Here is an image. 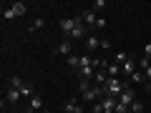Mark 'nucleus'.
Masks as SVG:
<instances>
[{
  "label": "nucleus",
  "mask_w": 151,
  "mask_h": 113,
  "mask_svg": "<svg viewBox=\"0 0 151 113\" xmlns=\"http://www.w3.org/2000/svg\"><path fill=\"white\" fill-rule=\"evenodd\" d=\"M146 91H149V93H151V81H149V86H146Z\"/></svg>",
  "instance_id": "22"
},
{
  "label": "nucleus",
  "mask_w": 151,
  "mask_h": 113,
  "mask_svg": "<svg viewBox=\"0 0 151 113\" xmlns=\"http://www.w3.org/2000/svg\"><path fill=\"white\" fill-rule=\"evenodd\" d=\"M149 65H151V58H149Z\"/></svg>",
  "instance_id": "25"
},
{
  "label": "nucleus",
  "mask_w": 151,
  "mask_h": 113,
  "mask_svg": "<svg viewBox=\"0 0 151 113\" xmlns=\"http://www.w3.org/2000/svg\"><path fill=\"white\" fill-rule=\"evenodd\" d=\"M86 48H88V50H96V48H101V40H98L96 35L86 38Z\"/></svg>",
  "instance_id": "14"
},
{
  "label": "nucleus",
  "mask_w": 151,
  "mask_h": 113,
  "mask_svg": "<svg viewBox=\"0 0 151 113\" xmlns=\"http://www.w3.org/2000/svg\"><path fill=\"white\" fill-rule=\"evenodd\" d=\"M103 70L108 73V78H121V65L113 60V63H103Z\"/></svg>",
  "instance_id": "9"
},
{
  "label": "nucleus",
  "mask_w": 151,
  "mask_h": 113,
  "mask_svg": "<svg viewBox=\"0 0 151 113\" xmlns=\"http://www.w3.org/2000/svg\"><path fill=\"white\" fill-rule=\"evenodd\" d=\"M63 111H68V113H83V106L76 101V98H70V101L63 103Z\"/></svg>",
  "instance_id": "10"
},
{
  "label": "nucleus",
  "mask_w": 151,
  "mask_h": 113,
  "mask_svg": "<svg viewBox=\"0 0 151 113\" xmlns=\"http://www.w3.org/2000/svg\"><path fill=\"white\" fill-rule=\"evenodd\" d=\"M129 88V83L124 81V78H108L106 86H103V91H106V96H113V98H119L121 93Z\"/></svg>",
  "instance_id": "2"
},
{
  "label": "nucleus",
  "mask_w": 151,
  "mask_h": 113,
  "mask_svg": "<svg viewBox=\"0 0 151 113\" xmlns=\"http://www.w3.org/2000/svg\"><path fill=\"white\" fill-rule=\"evenodd\" d=\"M8 86H10V88H18V91L23 93V88H25L28 83H23V78H20V75H10V81H8Z\"/></svg>",
  "instance_id": "12"
},
{
  "label": "nucleus",
  "mask_w": 151,
  "mask_h": 113,
  "mask_svg": "<svg viewBox=\"0 0 151 113\" xmlns=\"http://www.w3.org/2000/svg\"><path fill=\"white\" fill-rule=\"evenodd\" d=\"M144 53H146V58H151V43L144 45Z\"/></svg>",
  "instance_id": "21"
},
{
  "label": "nucleus",
  "mask_w": 151,
  "mask_h": 113,
  "mask_svg": "<svg viewBox=\"0 0 151 113\" xmlns=\"http://www.w3.org/2000/svg\"><path fill=\"white\" fill-rule=\"evenodd\" d=\"M103 8H106V0H93V3H91V10H103Z\"/></svg>",
  "instance_id": "18"
},
{
  "label": "nucleus",
  "mask_w": 151,
  "mask_h": 113,
  "mask_svg": "<svg viewBox=\"0 0 151 113\" xmlns=\"http://www.w3.org/2000/svg\"><path fill=\"white\" fill-rule=\"evenodd\" d=\"M40 113H50V111H48V108H45V111H40Z\"/></svg>",
  "instance_id": "23"
},
{
  "label": "nucleus",
  "mask_w": 151,
  "mask_h": 113,
  "mask_svg": "<svg viewBox=\"0 0 151 113\" xmlns=\"http://www.w3.org/2000/svg\"><path fill=\"white\" fill-rule=\"evenodd\" d=\"M141 111H144V103H141L139 98H136V101L131 103V108H129V113H141Z\"/></svg>",
  "instance_id": "16"
},
{
  "label": "nucleus",
  "mask_w": 151,
  "mask_h": 113,
  "mask_svg": "<svg viewBox=\"0 0 151 113\" xmlns=\"http://www.w3.org/2000/svg\"><path fill=\"white\" fill-rule=\"evenodd\" d=\"M60 113H68V111H60Z\"/></svg>",
  "instance_id": "24"
},
{
  "label": "nucleus",
  "mask_w": 151,
  "mask_h": 113,
  "mask_svg": "<svg viewBox=\"0 0 151 113\" xmlns=\"http://www.w3.org/2000/svg\"><path fill=\"white\" fill-rule=\"evenodd\" d=\"M101 28H106V18H98V23H96V28H93V30H101Z\"/></svg>",
  "instance_id": "19"
},
{
  "label": "nucleus",
  "mask_w": 151,
  "mask_h": 113,
  "mask_svg": "<svg viewBox=\"0 0 151 113\" xmlns=\"http://www.w3.org/2000/svg\"><path fill=\"white\" fill-rule=\"evenodd\" d=\"M25 13H28V5L18 0V3H13L10 8H5V10H3V20H15V18L25 15Z\"/></svg>",
  "instance_id": "3"
},
{
  "label": "nucleus",
  "mask_w": 151,
  "mask_h": 113,
  "mask_svg": "<svg viewBox=\"0 0 151 113\" xmlns=\"http://www.w3.org/2000/svg\"><path fill=\"white\" fill-rule=\"evenodd\" d=\"M81 18H83V23H86V28H96V23H98V15H96V10H91V8H86V10L81 13Z\"/></svg>",
  "instance_id": "6"
},
{
  "label": "nucleus",
  "mask_w": 151,
  "mask_h": 113,
  "mask_svg": "<svg viewBox=\"0 0 151 113\" xmlns=\"http://www.w3.org/2000/svg\"><path fill=\"white\" fill-rule=\"evenodd\" d=\"M76 25H78L76 15H73V18H63V20H60V33H63L65 38H70V33L76 30Z\"/></svg>",
  "instance_id": "4"
},
{
  "label": "nucleus",
  "mask_w": 151,
  "mask_h": 113,
  "mask_svg": "<svg viewBox=\"0 0 151 113\" xmlns=\"http://www.w3.org/2000/svg\"><path fill=\"white\" fill-rule=\"evenodd\" d=\"M55 55H65V58H68V55H73V43H70L68 38H65L63 43H58L55 45V50H53Z\"/></svg>",
  "instance_id": "7"
},
{
  "label": "nucleus",
  "mask_w": 151,
  "mask_h": 113,
  "mask_svg": "<svg viewBox=\"0 0 151 113\" xmlns=\"http://www.w3.org/2000/svg\"><path fill=\"white\" fill-rule=\"evenodd\" d=\"M129 81H131V83H134V86H141V83H144V81H146V75H144V70H136V73H134V75H131Z\"/></svg>",
  "instance_id": "13"
},
{
  "label": "nucleus",
  "mask_w": 151,
  "mask_h": 113,
  "mask_svg": "<svg viewBox=\"0 0 151 113\" xmlns=\"http://www.w3.org/2000/svg\"><path fill=\"white\" fill-rule=\"evenodd\" d=\"M106 98V91H103V86H91V88H83L81 91V101L83 103H98V101H103Z\"/></svg>",
  "instance_id": "1"
},
{
  "label": "nucleus",
  "mask_w": 151,
  "mask_h": 113,
  "mask_svg": "<svg viewBox=\"0 0 151 113\" xmlns=\"http://www.w3.org/2000/svg\"><path fill=\"white\" fill-rule=\"evenodd\" d=\"M116 113H129V108H126L124 103H116Z\"/></svg>",
  "instance_id": "20"
},
{
  "label": "nucleus",
  "mask_w": 151,
  "mask_h": 113,
  "mask_svg": "<svg viewBox=\"0 0 151 113\" xmlns=\"http://www.w3.org/2000/svg\"><path fill=\"white\" fill-rule=\"evenodd\" d=\"M5 98H8V103H18V101L23 98V93L18 91V88H10V86H8V88H5Z\"/></svg>",
  "instance_id": "11"
},
{
  "label": "nucleus",
  "mask_w": 151,
  "mask_h": 113,
  "mask_svg": "<svg viewBox=\"0 0 151 113\" xmlns=\"http://www.w3.org/2000/svg\"><path fill=\"white\" fill-rule=\"evenodd\" d=\"M68 65H70V68H78V65H81V55H68Z\"/></svg>",
  "instance_id": "17"
},
{
  "label": "nucleus",
  "mask_w": 151,
  "mask_h": 113,
  "mask_svg": "<svg viewBox=\"0 0 151 113\" xmlns=\"http://www.w3.org/2000/svg\"><path fill=\"white\" fill-rule=\"evenodd\" d=\"M43 111V96H30L28 98V113H40Z\"/></svg>",
  "instance_id": "5"
},
{
  "label": "nucleus",
  "mask_w": 151,
  "mask_h": 113,
  "mask_svg": "<svg viewBox=\"0 0 151 113\" xmlns=\"http://www.w3.org/2000/svg\"><path fill=\"white\" fill-rule=\"evenodd\" d=\"M43 23H45V18H35V20H33V25L28 28V30H30V33H35V30H40V28H43Z\"/></svg>",
  "instance_id": "15"
},
{
  "label": "nucleus",
  "mask_w": 151,
  "mask_h": 113,
  "mask_svg": "<svg viewBox=\"0 0 151 113\" xmlns=\"http://www.w3.org/2000/svg\"><path fill=\"white\" fill-rule=\"evenodd\" d=\"M134 101H136V91H134V88L129 86V88H126V91H124V93L119 96V103H124L126 108H131V103H134Z\"/></svg>",
  "instance_id": "8"
}]
</instances>
